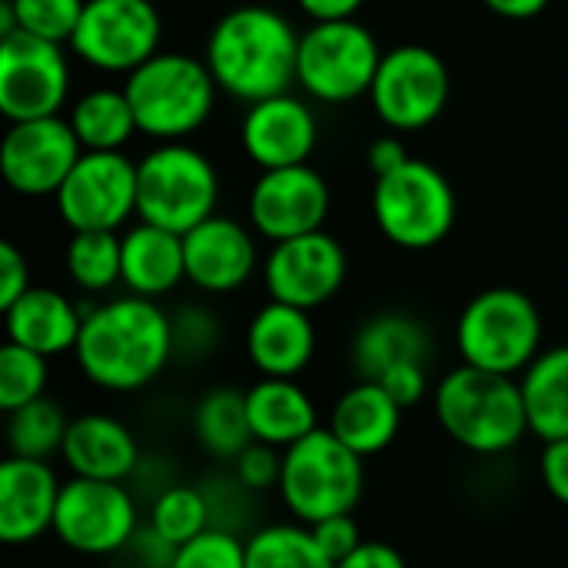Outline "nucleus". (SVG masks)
<instances>
[{"mask_svg": "<svg viewBox=\"0 0 568 568\" xmlns=\"http://www.w3.org/2000/svg\"><path fill=\"white\" fill-rule=\"evenodd\" d=\"M246 416L253 443L290 449L320 429L313 396L296 379H260L246 389Z\"/></svg>", "mask_w": 568, "mask_h": 568, "instance_id": "25", "label": "nucleus"}, {"mask_svg": "<svg viewBox=\"0 0 568 568\" xmlns=\"http://www.w3.org/2000/svg\"><path fill=\"white\" fill-rule=\"evenodd\" d=\"M186 280L183 236L136 223L123 233V283L126 293L160 300Z\"/></svg>", "mask_w": 568, "mask_h": 568, "instance_id": "27", "label": "nucleus"}, {"mask_svg": "<svg viewBox=\"0 0 568 568\" xmlns=\"http://www.w3.org/2000/svg\"><path fill=\"white\" fill-rule=\"evenodd\" d=\"M433 409L443 433L476 456H503L529 436L526 396L516 376L463 363L436 383Z\"/></svg>", "mask_w": 568, "mask_h": 568, "instance_id": "3", "label": "nucleus"}, {"mask_svg": "<svg viewBox=\"0 0 568 568\" xmlns=\"http://www.w3.org/2000/svg\"><path fill=\"white\" fill-rule=\"evenodd\" d=\"M336 568H409L403 552L389 542H363L353 556H346Z\"/></svg>", "mask_w": 568, "mask_h": 568, "instance_id": "47", "label": "nucleus"}, {"mask_svg": "<svg viewBox=\"0 0 568 568\" xmlns=\"http://www.w3.org/2000/svg\"><path fill=\"white\" fill-rule=\"evenodd\" d=\"M346 273V250L326 230L273 243V250L263 260V283L270 300L306 313L326 306L343 290Z\"/></svg>", "mask_w": 568, "mask_h": 568, "instance_id": "15", "label": "nucleus"}, {"mask_svg": "<svg viewBox=\"0 0 568 568\" xmlns=\"http://www.w3.org/2000/svg\"><path fill=\"white\" fill-rule=\"evenodd\" d=\"M70 93V63L63 43L23 30L0 37V113L10 123L60 116Z\"/></svg>", "mask_w": 568, "mask_h": 568, "instance_id": "13", "label": "nucleus"}, {"mask_svg": "<svg viewBox=\"0 0 568 568\" xmlns=\"http://www.w3.org/2000/svg\"><path fill=\"white\" fill-rule=\"evenodd\" d=\"M67 276L83 293H106L123 283V236L73 233L63 253Z\"/></svg>", "mask_w": 568, "mask_h": 568, "instance_id": "32", "label": "nucleus"}, {"mask_svg": "<svg viewBox=\"0 0 568 568\" xmlns=\"http://www.w3.org/2000/svg\"><path fill=\"white\" fill-rule=\"evenodd\" d=\"M146 523L170 542V546H186L206 529H213V513L203 486H186V483H170L163 493L153 496Z\"/></svg>", "mask_w": 568, "mask_h": 568, "instance_id": "34", "label": "nucleus"}, {"mask_svg": "<svg viewBox=\"0 0 568 568\" xmlns=\"http://www.w3.org/2000/svg\"><path fill=\"white\" fill-rule=\"evenodd\" d=\"M60 459L73 476L100 483H126L143 466L140 443L130 426L106 413H83L70 419Z\"/></svg>", "mask_w": 568, "mask_h": 568, "instance_id": "21", "label": "nucleus"}, {"mask_svg": "<svg viewBox=\"0 0 568 568\" xmlns=\"http://www.w3.org/2000/svg\"><path fill=\"white\" fill-rule=\"evenodd\" d=\"M383 50L359 20L313 23L300 33L296 83L320 103H349L373 90Z\"/></svg>", "mask_w": 568, "mask_h": 568, "instance_id": "9", "label": "nucleus"}, {"mask_svg": "<svg viewBox=\"0 0 568 568\" xmlns=\"http://www.w3.org/2000/svg\"><path fill=\"white\" fill-rule=\"evenodd\" d=\"M193 436L206 456L223 463H233L243 449H250L253 429L246 416V393L233 386H216L203 393L193 409Z\"/></svg>", "mask_w": 568, "mask_h": 568, "instance_id": "30", "label": "nucleus"}, {"mask_svg": "<svg viewBox=\"0 0 568 568\" xmlns=\"http://www.w3.org/2000/svg\"><path fill=\"white\" fill-rule=\"evenodd\" d=\"M246 356L266 379H296L316 356L313 316L270 300L246 326Z\"/></svg>", "mask_w": 568, "mask_h": 568, "instance_id": "22", "label": "nucleus"}, {"mask_svg": "<svg viewBox=\"0 0 568 568\" xmlns=\"http://www.w3.org/2000/svg\"><path fill=\"white\" fill-rule=\"evenodd\" d=\"M403 426V406L379 383H353L329 413V433L356 456L369 459L389 449Z\"/></svg>", "mask_w": 568, "mask_h": 568, "instance_id": "24", "label": "nucleus"}, {"mask_svg": "<svg viewBox=\"0 0 568 568\" xmlns=\"http://www.w3.org/2000/svg\"><path fill=\"white\" fill-rule=\"evenodd\" d=\"M47 379H50L47 356L17 343H3L0 349V409L3 413H17L43 399Z\"/></svg>", "mask_w": 568, "mask_h": 568, "instance_id": "35", "label": "nucleus"}, {"mask_svg": "<svg viewBox=\"0 0 568 568\" xmlns=\"http://www.w3.org/2000/svg\"><path fill=\"white\" fill-rule=\"evenodd\" d=\"M7 343L27 346L40 356H63L77 349L83 310L60 290L30 286L13 306L3 310Z\"/></svg>", "mask_w": 568, "mask_h": 568, "instance_id": "23", "label": "nucleus"}, {"mask_svg": "<svg viewBox=\"0 0 568 568\" xmlns=\"http://www.w3.org/2000/svg\"><path fill=\"white\" fill-rule=\"evenodd\" d=\"M449 93L453 77L446 60L423 43H403L383 53L369 100L389 130L413 133L443 116Z\"/></svg>", "mask_w": 568, "mask_h": 568, "instance_id": "10", "label": "nucleus"}, {"mask_svg": "<svg viewBox=\"0 0 568 568\" xmlns=\"http://www.w3.org/2000/svg\"><path fill=\"white\" fill-rule=\"evenodd\" d=\"M27 290H30L27 256L13 243H3L0 246V310L13 306Z\"/></svg>", "mask_w": 568, "mask_h": 568, "instance_id": "44", "label": "nucleus"}, {"mask_svg": "<svg viewBox=\"0 0 568 568\" xmlns=\"http://www.w3.org/2000/svg\"><path fill=\"white\" fill-rule=\"evenodd\" d=\"M176 556V546H170L150 523L136 529V536L126 542L120 559H126V568H170Z\"/></svg>", "mask_w": 568, "mask_h": 568, "instance_id": "41", "label": "nucleus"}, {"mask_svg": "<svg viewBox=\"0 0 568 568\" xmlns=\"http://www.w3.org/2000/svg\"><path fill=\"white\" fill-rule=\"evenodd\" d=\"M233 476L250 489V493H266V489H280V476H283V449L253 443L250 449H243L233 459Z\"/></svg>", "mask_w": 568, "mask_h": 568, "instance_id": "39", "label": "nucleus"}, {"mask_svg": "<svg viewBox=\"0 0 568 568\" xmlns=\"http://www.w3.org/2000/svg\"><path fill=\"white\" fill-rule=\"evenodd\" d=\"M433 349L429 329L409 313H379L366 320L349 349L353 373L366 383H379L389 369L403 363H426Z\"/></svg>", "mask_w": 568, "mask_h": 568, "instance_id": "26", "label": "nucleus"}, {"mask_svg": "<svg viewBox=\"0 0 568 568\" xmlns=\"http://www.w3.org/2000/svg\"><path fill=\"white\" fill-rule=\"evenodd\" d=\"M483 3L506 20H532L549 7V0H483Z\"/></svg>", "mask_w": 568, "mask_h": 568, "instance_id": "49", "label": "nucleus"}, {"mask_svg": "<svg viewBox=\"0 0 568 568\" xmlns=\"http://www.w3.org/2000/svg\"><path fill=\"white\" fill-rule=\"evenodd\" d=\"M539 476H542L546 493L568 509V439L546 443L542 459H539Z\"/></svg>", "mask_w": 568, "mask_h": 568, "instance_id": "45", "label": "nucleus"}, {"mask_svg": "<svg viewBox=\"0 0 568 568\" xmlns=\"http://www.w3.org/2000/svg\"><path fill=\"white\" fill-rule=\"evenodd\" d=\"M203 493H206V499H210L213 529L220 526V516H233V519L246 523V519H250V513H253L250 496H256V493H250L236 476H230V479H213V483H206V486H203Z\"/></svg>", "mask_w": 568, "mask_h": 568, "instance_id": "42", "label": "nucleus"}, {"mask_svg": "<svg viewBox=\"0 0 568 568\" xmlns=\"http://www.w3.org/2000/svg\"><path fill=\"white\" fill-rule=\"evenodd\" d=\"M373 220L399 250H433L456 226V190L443 170L409 156L373 183Z\"/></svg>", "mask_w": 568, "mask_h": 568, "instance_id": "8", "label": "nucleus"}, {"mask_svg": "<svg viewBox=\"0 0 568 568\" xmlns=\"http://www.w3.org/2000/svg\"><path fill=\"white\" fill-rule=\"evenodd\" d=\"M160 40L163 17L153 0H87L70 50L103 73L130 77L160 53Z\"/></svg>", "mask_w": 568, "mask_h": 568, "instance_id": "11", "label": "nucleus"}, {"mask_svg": "<svg viewBox=\"0 0 568 568\" xmlns=\"http://www.w3.org/2000/svg\"><path fill=\"white\" fill-rule=\"evenodd\" d=\"M13 10L17 30L53 40V43H70L87 0H7Z\"/></svg>", "mask_w": 568, "mask_h": 568, "instance_id": "36", "label": "nucleus"}, {"mask_svg": "<svg viewBox=\"0 0 568 568\" xmlns=\"http://www.w3.org/2000/svg\"><path fill=\"white\" fill-rule=\"evenodd\" d=\"M73 359L97 389H146L173 363V320L156 300L133 293L100 306H83V329Z\"/></svg>", "mask_w": 568, "mask_h": 568, "instance_id": "1", "label": "nucleus"}, {"mask_svg": "<svg viewBox=\"0 0 568 568\" xmlns=\"http://www.w3.org/2000/svg\"><path fill=\"white\" fill-rule=\"evenodd\" d=\"M246 568H336L303 523H270L246 536Z\"/></svg>", "mask_w": 568, "mask_h": 568, "instance_id": "31", "label": "nucleus"}, {"mask_svg": "<svg viewBox=\"0 0 568 568\" xmlns=\"http://www.w3.org/2000/svg\"><path fill=\"white\" fill-rule=\"evenodd\" d=\"M310 529H313V539L320 542V549L333 562H343L346 556H353L366 542L353 516H333V519H323V523H316Z\"/></svg>", "mask_w": 568, "mask_h": 568, "instance_id": "40", "label": "nucleus"}, {"mask_svg": "<svg viewBox=\"0 0 568 568\" xmlns=\"http://www.w3.org/2000/svg\"><path fill=\"white\" fill-rule=\"evenodd\" d=\"M203 60L223 93L253 106L296 83L300 33L280 10L246 3L213 23Z\"/></svg>", "mask_w": 568, "mask_h": 568, "instance_id": "2", "label": "nucleus"}, {"mask_svg": "<svg viewBox=\"0 0 568 568\" xmlns=\"http://www.w3.org/2000/svg\"><path fill=\"white\" fill-rule=\"evenodd\" d=\"M186 283L203 293H233L246 286L260 266V250L253 230L233 216H210L183 236Z\"/></svg>", "mask_w": 568, "mask_h": 568, "instance_id": "19", "label": "nucleus"}, {"mask_svg": "<svg viewBox=\"0 0 568 568\" xmlns=\"http://www.w3.org/2000/svg\"><path fill=\"white\" fill-rule=\"evenodd\" d=\"M70 126L83 146V153H120L136 130L133 106L126 90L120 87H97L83 93L70 110Z\"/></svg>", "mask_w": 568, "mask_h": 568, "instance_id": "29", "label": "nucleus"}, {"mask_svg": "<svg viewBox=\"0 0 568 568\" xmlns=\"http://www.w3.org/2000/svg\"><path fill=\"white\" fill-rule=\"evenodd\" d=\"M63 483L50 463L7 456L0 466V539L7 546H30L53 532V516Z\"/></svg>", "mask_w": 568, "mask_h": 568, "instance_id": "20", "label": "nucleus"}, {"mask_svg": "<svg viewBox=\"0 0 568 568\" xmlns=\"http://www.w3.org/2000/svg\"><path fill=\"white\" fill-rule=\"evenodd\" d=\"M296 3L313 23H333V20H356L366 0H296Z\"/></svg>", "mask_w": 568, "mask_h": 568, "instance_id": "48", "label": "nucleus"}, {"mask_svg": "<svg viewBox=\"0 0 568 568\" xmlns=\"http://www.w3.org/2000/svg\"><path fill=\"white\" fill-rule=\"evenodd\" d=\"M170 568H246V539L226 529H206L176 549Z\"/></svg>", "mask_w": 568, "mask_h": 568, "instance_id": "37", "label": "nucleus"}, {"mask_svg": "<svg viewBox=\"0 0 568 568\" xmlns=\"http://www.w3.org/2000/svg\"><path fill=\"white\" fill-rule=\"evenodd\" d=\"M409 160L406 153V143L399 140V133H386V136H376L366 150V163L373 170V176H389L393 170H399L403 163Z\"/></svg>", "mask_w": 568, "mask_h": 568, "instance_id": "46", "label": "nucleus"}, {"mask_svg": "<svg viewBox=\"0 0 568 568\" xmlns=\"http://www.w3.org/2000/svg\"><path fill=\"white\" fill-rule=\"evenodd\" d=\"M80 156L83 146L63 116L10 123L0 143L3 180L20 196H57Z\"/></svg>", "mask_w": 568, "mask_h": 568, "instance_id": "16", "label": "nucleus"}, {"mask_svg": "<svg viewBox=\"0 0 568 568\" xmlns=\"http://www.w3.org/2000/svg\"><path fill=\"white\" fill-rule=\"evenodd\" d=\"M456 349L466 366L499 376H523L542 353L539 306L513 286L483 290L459 313Z\"/></svg>", "mask_w": 568, "mask_h": 568, "instance_id": "6", "label": "nucleus"}, {"mask_svg": "<svg viewBox=\"0 0 568 568\" xmlns=\"http://www.w3.org/2000/svg\"><path fill=\"white\" fill-rule=\"evenodd\" d=\"M240 143L260 170L303 166L320 143V126L310 103L293 93H280L246 106Z\"/></svg>", "mask_w": 568, "mask_h": 568, "instance_id": "18", "label": "nucleus"}, {"mask_svg": "<svg viewBox=\"0 0 568 568\" xmlns=\"http://www.w3.org/2000/svg\"><path fill=\"white\" fill-rule=\"evenodd\" d=\"M123 90L143 136L160 143H183L213 116L220 87L206 60L160 50L126 77Z\"/></svg>", "mask_w": 568, "mask_h": 568, "instance_id": "4", "label": "nucleus"}, {"mask_svg": "<svg viewBox=\"0 0 568 568\" xmlns=\"http://www.w3.org/2000/svg\"><path fill=\"white\" fill-rule=\"evenodd\" d=\"M143 526L136 496L126 483L73 476L63 483L53 536L77 556H120Z\"/></svg>", "mask_w": 568, "mask_h": 568, "instance_id": "12", "label": "nucleus"}, {"mask_svg": "<svg viewBox=\"0 0 568 568\" xmlns=\"http://www.w3.org/2000/svg\"><path fill=\"white\" fill-rule=\"evenodd\" d=\"M73 233H116L136 216V163L120 153H83L53 196Z\"/></svg>", "mask_w": 568, "mask_h": 568, "instance_id": "14", "label": "nucleus"}, {"mask_svg": "<svg viewBox=\"0 0 568 568\" xmlns=\"http://www.w3.org/2000/svg\"><path fill=\"white\" fill-rule=\"evenodd\" d=\"M170 320H173V359H203L220 339L216 316L203 306H183Z\"/></svg>", "mask_w": 568, "mask_h": 568, "instance_id": "38", "label": "nucleus"}, {"mask_svg": "<svg viewBox=\"0 0 568 568\" xmlns=\"http://www.w3.org/2000/svg\"><path fill=\"white\" fill-rule=\"evenodd\" d=\"M220 173L213 160L183 143H160L136 160V216L140 223L186 236L216 216Z\"/></svg>", "mask_w": 568, "mask_h": 568, "instance_id": "5", "label": "nucleus"}, {"mask_svg": "<svg viewBox=\"0 0 568 568\" xmlns=\"http://www.w3.org/2000/svg\"><path fill=\"white\" fill-rule=\"evenodd\" d=\"M379 386L403 406V409H413L426 399L429 393V379H426V363H403L396 369H389Z\"/></svg>", "mask_w": 568, "mask_h": 568, "instance_id": "43", "label": "nucleus"}, {"mask_svg": "<svg viewBox=\"0 0 568 568\" xmlns=\"http://www.w3.org/2000/svg\"><path fill=\"white\" fill-rule=\"evenodd\" d=\"M250 226L270 243L323 230L329 216V186L310 163L263 170L250 190Z\"/></svg>", "mask_w": 568, "mask_h": 568, "instance_id": "17", "label": "nucleus"}, {"mask_svg": "<svg viewBox=\"0 0 568 568\" xmlns=\"http://www.w3.org/2000/svg\"><path fill=\"white\" fill-rule=\"evenodd\" d=\"M70 419L63 416V406L57 399H37L17 413H7V446L10 456L20 459H40L50 463L63 453Z\"/></svg>", "mask_w": 568, "mask_h": 568, "instance_id": "33", "label": "nucleus"}, {"mask_svg": "<svg viewBox=\"0 0 568 568\" xmlns=\"http://www.w3.org/2000/svg\"><path fill=\"white\" fill-rule=\"evenodd\" d=\"M519 383L526 396L529 433L542 443L568 439V343L542 349Z\"/></svg>", "mask_w": 568, "mask_h": 568, "instance_id": "28", "label": "nucleus"}, {"mask_svg": "<svg viewBox=\"0 0 568 568\" xmlns=\"http://www.w3.org/2000/svg\"><path fill=\"white\" fill-rule=\"evenodd\" d=\"M363 456H356L323 426L283 449V476L276 493L286 513L303 526H316L333 516H353L363 499Z\"/></svg>", "mask_w": 568, "mask_h": 568, "instance_id": "7", "label": "nucleus"}]
</instances>
